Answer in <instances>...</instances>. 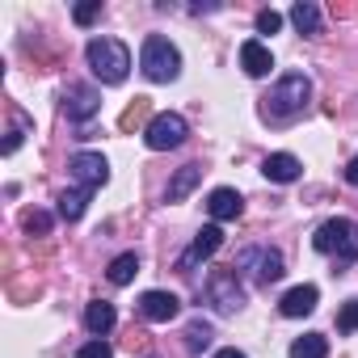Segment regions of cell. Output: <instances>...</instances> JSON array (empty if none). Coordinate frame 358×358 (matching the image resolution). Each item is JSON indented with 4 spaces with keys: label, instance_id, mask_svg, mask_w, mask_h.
<instances>
[{
    "label": "cell",
    "instance_id": "4",
    "mask_svg": "<svg viewBox=\"0 0 358 358\" xmlns=\"http://www.w3.org/2000/svg\"><path fill=\"white\" fill-rule=\"evenodd\" d=\"M312 245H316V253H329V257H337V262H354V257H358V224L345 220V215L324 220V224L316 228Z\"/></svg>",
    "mask_w": 358,
    "mask_h": 358
},
{
    "label": "cell",
    "instance_id": "18",
    "mask_svg": "<svg viewBox=\"0 0 358 358\" xmlns=\"http://www.w3.org/2000/svg\"><path fill=\"white\" fill-rule=\"evenodd\" d=\"M114 320H118V312H114V303H106V299H93V303L85 308V324H89V333H97V337H106V333L114 329Z\"/></svg>",
    "mask_w": 358,
    "mask_h": 358
},
{
    "label": "cell",
    "instance_id": "26",
    "mask_svg": "<svg viewBox=\"0 0 358 358\" xmlns=\"http://www.w3.org/2000/svg\"><path fill=\"white\" fill-rule=\"evenodd\" d=\"M278 30H282V13L262 9V13H257V34H278Z\"/></svg>",
    "mask_w": 358,
    "mask_h": 358
},
{
    "label": "cell",
    "instance_id": "12",
    "mask_svg": "<svg viewBox=\"0 0 358 358\" xmlns=\"http://www.w3.org/2000/svg\"><path fill=\"white\" fill-rule=\"evenodd\" d=\"M207 211H211V220H215V224H228V220H241V211H245V199H241L236 190L220 186V190H211V199H207Z\"/></svg>",
    "mask_w": 358,
    "mask_h": 358
},
{
    "label": "cell",
    "instance_id": "8",
    "mask_svg": "<svg viewBox=\"0 0 358 358\" xmlns=\"http://www.w3.org/2000/svg\"><path fill=\"white\" fill-rule=\"evenodd\" d=\"M68 169H72V177H76L85 190H97V186L110 182V164H106L101 152H76V156L68 160Z\"/></svg>",
    "mask_w": 358,
    "mask_h": 358
},
{
    "label": "cell",
    "instance_id": "9",
    "mask_svg": "<svg viewBox=\"0 0 358 358\" xmlns=\"http://www.w3.org/2000/svg\"><path fill=\"white\" fill-rule=\"evenodd\" d=\"M220 245H224V228L220 224H207L194 241H190V249L182 253V262H177V270H182V274H190L199 262H207V257H215L220 253Z\"/></svg>",
    "mask_w": 358,
    "mask_h": 358
},
{
    "label": "cell",
    "instance_id": "15",
    "mask_svg": "<svg viewBox=\"0 0 358 358\" xmlns=\"http://www.w3.org/2000/svg\"><path fill=\"white\" fill-rule=\"evenodd\" d=\"M241 68H245L249 76H270V68H274L270 47H266V43H257V38H249V43L241 47Z\"/></svg>",
    "mask_w": 358,
    "mask_h": 358
},
{
    "label": "cell",
    "instance_id": "5",
    "mask_svg": "<svg viewBox=\"0 0 358 358\" xmlns=\"http://www.w3.org/2000/svg\"><path fill=\"white\" fill-rule=\"evenodd\" d=\"M207 303L220 312V316H236L245 308V287H241V274L236 270H215L207 278Z\"/></svg>",
    "mask_w": 358,
    "mask_h": 358
},
{
    "label": "cell",
    "instance_id": "20",
    "mask_svg": "<svg viewBox=\"0 0 358 358\" xmlns=\"http://www.w3.org/2000/svg\"><path fill=\"white\" fill-rule=\"evenodd\" d=\"M30 131H34V122H30V118H26L17 106H13V110H9V135H5V148H0V152H5V156H13Z\"/></svg>",
    "mask_w": 358,
    "mask_h": 358
},
{
    "label": "cell",
    "instance_id": "23",
    "mask_svg": "<svg viewBox=\"0 0 358 358\" xmlns=\"http://www.w3.org/2000/svg\"><path fill=\"white\" fill-rule=\"evenodd\" d=\"M291 358H329V341L320 333H303L291 341Z\"/></svg>",
    "mask_w": 358,
    "mask_h": 358
},
{
    "label": "cell",
    "instance_id": "30",
    "mask_svg": "<svg viewBox=\"0 0 358 358\" xmlns=\"http://www.w3.org/2000/svg\"><path fill=\"white\" fill-rule=\"evenodd\" d=\"M345 182H350V186H358V156L345 164Z\"/></svg>",
    "mask_w": 358,
    "mask_h": 358
},
{
    "label": "cell",
    "instance_id": "1",
    "mask_svg": "<svg viewBox=\"0 0 358 358\" xmlns=\"http://www.w3.org/2000/svg\"><path fill=\"white\" fill-rule=\"evenodd\" d=\"M308 101H312V80H308L303 72H287V76L262 97V118H270V122H287V118L303 114Z\"/></svg>",
    "mask_w": 358,
    "mask_h": 358
},
{
    "label": "cell",
    "instance_id": "32",
    "mask_svg": "<svg viewBox=\"0 0 358 358\" xmlns=\"http://www.w3.org/2000/svg\"><path fill=\"white\" fill-rule=\"evenodd\" d=\"M148 358H156V354H148Z\"/></svg>",
    "mask_w": 358,
    "mask_h": 358
},
{
    "label": "cell",
    "instance_id": "16",
    "mask_svg": "<svg viewBox=\"0 0 358 358\" xmlns=\"http://www.w3.org/2000/svg\"><path fill=\"white\" fill-rule=\"evenodd\" d=\"M199 182H203V164H182V169L173 173V182H169L164 199H169V203H182V199H186Z\"/></svg>",
    "mask_w": 358,
    "mask_h": 358
},
{
    "label": "cell",
    "instance_id": "24",
    "mask_svg": "<svg viewBox=\"0 0 358 358\" xmlns=\"http://www.w3.org/2000/svg\"><path fill=\"white\" fill-rule=\"evenodd\" d=\"M211 337H215V333H211V324H207L203 316L186 324V350H190V354H203V350H211Z\"/></svg>",
    "mask_w": 358,
    "mask_h": 358
},
{
    "label": "cell",
    "instance_id": "29",
    "mask_svg": "<svg viewBox=\"0 0 358 358\" xmlns=\"http://www.w3.org/2000/svg\"><path fill=\"white\" fill-rule=\"evenodd\" d=\"M97 13H101V0H93V5H76V26H89V22H97Z\"/></svg>",
    "mask_w": 358,
    "mask_h": 358
},
{
    "label": "cell",
    "instance_id": "14",
    "mask_svg": "<svg viewBox=\"0 0 358 358\" xmlns=\"http://www.w3.org/2000/svg\"><path fill=\"white\" fill-rule=\"evenodd\" d=\"M262 173L270 177V182H278V186H287V182H295V177L303 173V164L291 156V152H274V156H266V164H262Z\"/></svg>",
    "mask_w": 358,
    "mask_h": 358
},
{
    "label": "cell",
    "instance_id": "31",
    "mask_svg": "<svg viewBox=\"0 0 358 358\" xmlns=\"http://www.w3.org/2000/svg\"><path fill=\"white\" fill-rule=\"evenodd\" d=\"M215 358H245V354H241V350H220Z\"/></svg>",
    "mask_w": 358,
    "mask_h": 358
},
{
    "label": "cell",
    "instance_id": "10",
    "mask_svg": "<svg viewBox=\"0 0 358 358\" xmlns=\"http://www.w3.org/2000/svg\"><path fill=\"white\" fill-rule=\"evenodd\" d=\"M177 312H182V299L173 291H143L139 295V316L152 320V324H169Z\"/></svg>",
    "mask_w": 358,
    "mask_h": 358
},
{
    "label": "cell",
    "instance_id": "27",
    "mask_svg": "<svg viewBox=\"0 0 358 358\" xmlns=\"http://www.w3.org/2000/svg\"><path fill=\"white\" fill-rule=\"evenodd\" d=\"M76 358H114V345L97 337V341H89V345H80V350H76Z\"/></svg>",
    "mask_w": 358,
    "mask_h": 358
},
{
    "label": "cell",
    "instance_id": "25",
    "mask_svg": "<svg viewBox=\"0 0 358 358\" xmlns=\"http://www.w3.org/2000/svg\"><path fill=\"white\" fill-rule=\"evenodd\" d=\"M22 224H26L30 236H47V232H51V215H47V211H30Z\"/></svg>",
    "mask_w": 358,
    "mask_h": 358
},
{
    "label": "cell",
    "instance_id": "17",
    "mask_svg": "<svg viewBox=\"0 0 358 358\" xmlns=\"http://www.w3.org/2000/svg\"><path fill=\"white\" fill-rule=\"evenodd\" d=\"M139 127H143V131L152 127V101H148V97H135V101L122 110V118H118V131H122V135H131V131H139Z\"/></svg>",
    "mask_w": 358,
    "mask_h": 358
},
{
    "label": "cell",
    "instance_id": "6",
    "mask_svg": "<svg viewBox=\"0 0 358 358\" xmlns=\"http://www.w3.org/2000/svg\"><path fill=\"white\" fill-rule=\"evenodd\" d=\"M236 274H249L253 282H262V287H270V282H278L282 274H287V266H282V253L278 249H245L241 257H236V266H232Z\"/></svg>",
    "mask_w": 358,
    "mask_h": 358
},
{
    "label": "cell",
    "instance_id": "21",
    "mask_svg": "<svg viewBox=\"0 0 358 358\" xmlns=\"http://www.w3.org/2000/svg\"><path fill=\"white\" fill-rule=\"evenodd\" d=\"M89 194H93V190H85V186L64 190V194H59V215H64L68 224H76V220L85 215V207H89Z\"/></svg>",
    "mask_w": 358,
    "mask_h": 358
},
{
    "label": "cell",
    "instance_id": "3",
    "mask_svg": "<svg viewBox=\"0 0 358 358\" xmlns=\"http://www.w3.org/2000/svg\"><path fill=\"white\" fill-rule=\"evenodd\" d=\"M139 68H143V76H148V80L169 85V80L182 76V55H177V47H173L169 38L148 34V38H143V51H139Z\"/></svg>",
    "mask_w": 358,
    "mask_h": 358
},
{
    "label": "cell",
    "instance_id": "2",
    "mask_svg": "<svg viewBox=\"0 0 358 358\" xmlns=\"http://www.w3.org/2000/svg\"><path fill=\"white\" fill-rule=\"evenodd\" d=\"M85 59H89V68L101 85H122L127 72H131V51L118 38H93L85 47Z\"/></svg>",
    "mask_w": 358,
    "mask_h": 358
},
{
    "label": "cell",
    "instance_id": "28",
    "mask_svg": "<svg viewBox=\"0 0 358 358\" xmlns=\"http://www.w3.org/2000/svg\"><path fill=\"white\" fill-rule=\"evenodd\" d=\"M337 329H341V333H354V329H358V299H350V303L337 312Z\"/></svg>",
    "mask_w": 358,
    "mask_h": 358
},
{
    "label": "cell",
    "instance_id": "11",
    "mask_svg": "<svg viewBox=\"0 0 358 358\" xmlns=\"http://www.w3.org/2000/svg\"><path fill=\"white\" fill-rule=\"evenodd\" d=\"M64 110H68L72 122H85V118H93V114L101 110V97H97V89H89V85H72V89L64 93Z\"/></svg>",
    "mask_w": 358,
    "mask_h": 358
},
{
    "label": "cell",
    "instance_id": "19",
    "mask_svg": "<svg viewBox=\"0 0 358 358\" xmlns=\"http://www.w3.org/2000/svg\"><path fill=\"white\" fill-rule=\"evenodd\" d=\"M291 26H295L299 34L316 38V34H320V9L312 5V0H299V5H291Z\"/></svg>",
    "mask_w": 358,
    "mask_h": 358
},
{
    "label": "cell",
    "instance_id": "22",
    "mask_svg": "<svg viewBox=\"0 0 358 358\" xmlns=\"http://www.w3.org/2000/svg\"><path fill=\"white\" fill-rule=\"evenodd\" d=\"M135 274H139V253H118V257L110 262V270H106V278H110L114 287H127Z\"/></svg>",
    "mask_w": 358,
    "mask_h": 358
},
{
    "label": "cell",
    "instance_id": "7",
    "mask_svg": "<svg viewBox=\"0 0 358 358\" xmlns=\"http://www.w3.org/2000/svg\"><path fill=\"white\" fill-rule=\"evenodd\" d=\"M186 135H190V122H186L182 114H156L152 127L143 131V143H148L152 152H169V148H182Z\"/></svg>",
    "mask_w": 358,
    "mask_h": 358
},
{
    "label": "cell",
    "instance_id": "13",
    "mask_svg": "<svg viewBox=\"0 0 358 358\" xmlns=\"http://www.w3.org/2000/svg\"><path fill=\"white\" fill-rule=\"evenodd\" d=\"M316 299H320V291H316L312 282H303V287H291V291L278 299V312H282V316H308V312H316Z\"/></svg>",
    "mask_w": 358,
    "mask_h": 358
}]
</instances>
